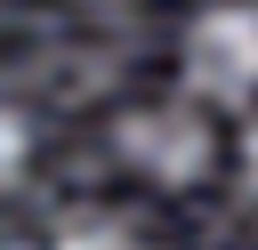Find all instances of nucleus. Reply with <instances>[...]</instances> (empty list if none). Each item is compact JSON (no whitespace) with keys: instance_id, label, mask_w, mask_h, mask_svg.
Instances as JSON below:
<instances>
[{"instance_id":"nucleus-1","label":"nucleus","mask_w":258,"mask_h":250,"mask_svg":"<svg viewBox=\"0 0 258 250\" xmlns=\"http://www.w3.org/2000/svg\"><path fill=\"white\" fill-rule=\"evenodd\" d=\"M113 145H121V161H129L137 177H153V185H169V194L202 185L210 161H218V137H210V121H202L194 105H129V113L113 121Z\"/></svg>"},{"instance_id":"nucleus-2","label":"nucleus","mask_w":258,"mask_h":250,"mask_svg":"<svg viewBox=\"0 0 258 250\" xmlns=\"http://www.w3.org/2000/svg\"><path fill=\"white\" fill-rule=\"evenodd\" d=\"M185 81L194 97H218V105H242L258 89V8L250 0H210L185 24Z\"/></svg>"},{"instance_id":"nucleus-3","label":"nucleus","mask_w":258,"mask_h":250,"mask_svg":"<svg viewBox=\"0 0 258 250\" xmlns=\"http://www.w3.org/2000/svg\"><path fill=\"white\" fill-rule=\"evenodd\" d=\"M48 250H145V234L129 218H113V210H81V218H64L48 234Z\"/></svg>"},{"instance_id":"nucleus-4","label":"nucleus","mask_w":258,"mask_h":250,"mask_svg":"<svg viewBox=\"0 0 258 250\" xmlns=\"http://www.w3.org/2000/svg\"><path fill=\"white\" fill-rule=\"evenodd\" d=\"M24 161H32V121L16 105H0V194L24 177Z\"/></svg>"},{"instance_id":"nucleus-5","label":"nucleus","mask_w":258,"mask_h":250,"mask_svg":"<svg viewBox=\"0 0 258 250\" xmlns=\"http://www.w3.org/2000/svg\"><path fill=\"white\" fill-rule=\"evenodd\" d=\"M242 177H250V194H258V113H250V129H242Z\"/></svg>"},{"instance_id":"nucleus-6","label":"nucleus","mask_w":258,"mask_h":250,"mask_svg":"<svg viewBox=\"0 0 258 250\" xmlns=\"http://www.w3.org/2000/svg\"><path fill=\"white\" fill-rule=\"evenodd\" d=\"M0 250H32V242H0Z\"/></svg>"}]
</instances>
